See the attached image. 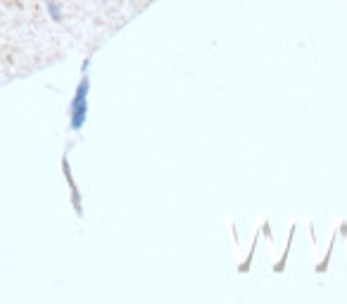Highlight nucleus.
Instances as JSON below:
<instances>
[{
	"instance_id": "f257e3e1",
	"label": "nucleus",
	"mask_w": 347,
	"mask_h": 304,
	"mask_svg": "<svg viewBox=\"0 0 347 304\" xmlns=\"http://www.w3.org/2000/svg\"><path fill=\"white\" fill-rule=\"evenodd\" d=\"M88 67H91V60L83 62V74H81V81H79V86H76V93H74L72 105H69V126H72V131H81L83 124H86V114H88V90H91Z\"/></svg>"
},
{
	"instance_id": "f03ea898",
	"label": "nucleus",
	"mask_w": 347,
	"mask_h": 304,
	"mask_svg": "<svg viewBox=\"0 0 347 304\" xmlns=\"http://www.w3.org/2000/svg\"><path fill=\"white\" fill-rule=\"evenodd\" d=\"M45 10L53 21H62V5L57 0H45Z\"/></svg>"
}]
</instances>
